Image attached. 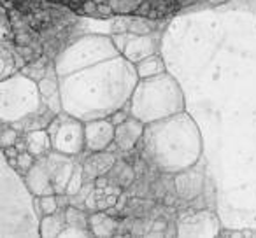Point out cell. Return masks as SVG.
Returning a JSON list of instances; mask_svg holds the SVG:
<instances>
[{
    "label": "cell",
    "mask_w": 256,
    "mask_h": 238,
    "mask_svg": "<svg viewBox=\"0 0 256 238\" xmlns=\"http://www.w3.org/2000/svg\"><path fill=\"white\" fill-rule=\"evenodd\" d=\"M179 237H220V219L210 210H184L178 217Z\"/></svg>",
    "instance_id": "cell-7"
},
{
    "label": "cell",
    "mask_w": 256,
    "mask_h": 238,
    "mask_svg": "<svg viewBox=\"0 0 256 238\" xmlns=\"http://www.w3.org/2000/svg\"><path fill=\"white\" fill-rule=\"evenodd\" d=\"M67 226V219H65V212L64 214H50V216H44L40 219V237L44 238H53V237H60V233L65 230Z\"/></svg>",
    "instance_id": "cell-17"
},
{
    "label": "cell",
    "mask_w": 256,
    "mask_h": 238,
    "mask_svg": "<svg viewBox=\"0 0 256 238\" xmlns=\"http://www.w3.org/2000/svg\"><path fill=\"white\" fill-rule=\"evenodd\" d=\"M146 125L139 121L137 117L128 116L123 123L116 126V137H114V146L120 151H132L142 140Z\"/></svg>",
    "instance_id": "cell-13"
},
{
    "label": "cell",
    "mask_w": 256,
    "mask_h": 238,
    "mask_svg": "<svg viewBox=\"0 0 256 238\" xmlns=\"http://www.w3.org/2000/svg\"><path fill=\"white\" fill-rule=\"evenodd\" d=\"M40 219L36 195L25 177L2 154L0 161V237H40Z\"/></svg>",
    "instance_id": "cell-3"
},
{
    "label": "cell",
    "mask_w": 256,
    "mask_h": 238,
    "mask_svg": "<svg viewBox=\"0 0 256 238\" xmlns=\"http://www.w3.org/2000/svg\"><path fill=\"white\" fill-rule=\"evenodd\" d=\"M112 40L116 47L132 63H139L140 60L156 53L158 40L154 33H137V32H114Z\"/></svg>",
    "instance_id": "cell-8"
},
{
    "label": "cell",
    "mask_w": 256,
    "mask_h": 238,
    "mask_svg": "<svg viewBox=\"0 0 256 238\" xmlns=\"http://www.w3.org/2000/svg\"><path fill=\"white\" fill-rule=\"evenodd\" d=\"M36 207L40 217L58 212V195H44L36 196Z\"/></svg>",
    "instance_id": "cell-22"
},
{
    "label": "cell",
    "mask_w": 256,
    "mask_h": 238,
    "mask_svg": "<svg viewBox=\"0 0 256 238\" xmlns=\"http://www.w3.org/2000/svg\"><path fill=\"white\" fill-rule=\"evenodd\" d=\"M25 146H26V151L32 153L34 156H37V158L44 156V154H48L50 151H53L50 133H48L46 128L25 132Z\"/></svg>",
    "instance_id": "cell-16"
},
{
    "label": "cell",
    "mask_w": 256,
    "mask_h": 238,
    "mask_svg": "<svg viewBox=\"0 0 256 238\" xmlns=\"http://www.w3.org/2000/svg\"><path fill=\"white\" fill-rule=\"evenodd\" d=\"M46 160H48V168H50V174H51V181H53L54 193L58 196L67 195L68 181H70L72 174L76 170L72 156L62 154L58 151H50L46 154Z\"/></svg>",
    "instance_id": "cell-11"
},
{
    "label": "cell",
    "mask_w": 256,
    "mask_h": 238,
    "mask_svg": "<svg viewBox=\"0 0 256 238\" xmlns=\"http://www.w3.org/2000/svg\"><path fill=\"white\" fill-rule=\"evenodd\" d=\"M139 146L151 167L170 175L196 165L204 154L202 133L186 110L146 125Z\"/></svg>",
    "instance_id": "cell-2"
},
{
    "label": "cell",
    "mask_w": 256,
    "mask_h": 238,
    "mask_svg": "<svg viewBox=\"0 0 256 238\" xmlns=\"http://www.w3.org/2000/svg\"><path fill=\"white\" fill-rule=\"evenodd\" d=\"M56 114L44 103L39 82L23 72L0 81V121L16 130L48 128Z\"/></svg>",
    "instance_id": "cell-4"
},
{
    "label": "cell",
    "mask_w": 256,
    "mask_h": 238,
    "mask_svg": "<svg viewBox=\"0 0 256 238\" xmlns=\"http://www.w3.org/2000/svg\"><path fill=\"white\" fill-rule=\"evenodd\" d=\"M25 182L30 188V191L36 196H44V195H56L53 188V181H51L50 168H48V160L46 154L44 156L36 158V163L30 167V170L25 175Z\"/></svg>",
    "instance_id": "cell-12"
},
{
    "label": "cell",
    "mask_w": 256,
    "mask_h": 238,
    "mask_svg": "<svg viewBox=\"0 0 256 238\" xmlns=\"http://www.w3.org/2000/svg\"><path fill=\"white\" fill-rule=\"evenodd\" d=\"M84 137H86V149H88L90 153L107 151L109 146L114 144L116 125L110 121V117H102V119L86 121L84 123Z\"/></svg>",
    "instance_id": "cell-9"
},
{
    "label": "cell",
    "mask_w": 256,
    "mask_h": 238,
    "mask_svg": "<svg viewBox=\"0 0 256 238\" xmlns=\"http://www.w3.org/2000/svg\"><path fill=\"white\" fill-rule=\"evenodd\" d=\"M90 230L93 237H110L116 230V221L104 212L93 214L90 216Z\"/></svg>",
    "instance_id": "cell-19"
},
{
    "label": "cell",
    "mask_w": 256,
    "mask_h": 238,
    "mask_svg": "<svg viewBox=\"0 0 256 238\" xmlns=\"http://www.w3.org/2000/svg\"><path fill=\"white\" fill-rule=\"evenodd\" d=\"M36 158L32 153H28V151H25V153H20L18 158H16V161L12 165L16 167V170L20 172L22 175H25L26 172L30 170V167H32L34 163H36Z\"/></svg>",
    "instance_id": "cell-25"
},
{
    "label": "cell",
    "mask_w": 256,
    "mask_h": 238,
    "mask_svg": "<svg viewBox=\"0 0 256 238\" xmlns=\"http://www.w3.org/2000/svg\"><path fill=\"white\" fill-rule=\"evenodd\" d=\"M65 219H67L68 226L81 228V230H90V217H84V212H81L76 207H68L65 209Z\"/></svg>",
    "instance_id": "cell-23"
},
{
    "label": "cell",
    "mask_w": 256,
    "mask_h": 238,
    "mask_svg": "<svg viewBox=\"0 0 256 238\" xmlns=\"http://www.w3.org/2000/svg\"><path fill=\"white\" fill-rule=\"evenodd\" d=\"M64 112L81 121L110 117L130 103L140 77L112 37L86 33L54 58Z\"/></svg>",
    "instance_id": "cell-1"
},
{
    "label": "cell",
    "mask_w": 256,
    "mask_h": 238,
    "mask_svg": "<svg viewBox=\"0 0 256 238\" xmlns=\"http://www.w3.org/2000/svg\"><path fill=\"white\" fill-rule=\"evenodd\" d=\"M136 68H137V74H139L140 79H148V77H153V75L167 72V68H165V61L162 60V56L158 53H154V54H151V56L140 60L139 63L136 65Z\"/></svg>",
    "instance_id": "cell-18"
},
{
    "label": "cell",
    "mask_w": 256,
    "mask_h": 238,
    "mask_svg": "<svg viewBox=\"0 0 256 238\" xmlns=\"http://www.w3.org/2000/svg\"><path fill=\"white\" fill-rule=\"evenodd\" d=\"M116 163V158L109 154L107 151H100V153H93L88 160L82 165V172H84L86 179H98L104 177L110 172V168Z\"/></svg>",
    "instance_id": "cell-15"
},
{
    "label": "cell",
    "mask_w": 256,
    "mask_h": 238,
    "mask_svg": "<svg viewBox=\"0 0 256 238\" xmlns=\"http://www.w3.org/2000/svg\"><path fill=\"white\" fill-rule=\"evenodd\" d=\"M46 130L50 133L53 151L67 154V156H78L86 149L84 121L70 114H56Z\"/></svg>",
    "instance_id": "cell-6"
},
{
    "label": "cell",
    "mask_w": 256,
    "mask_h": 238,
    "mask_svg": "<svg viewBox=\"0 0 256 238\" xmlns=\"http://www.w3.org/2000/svg\"><path fill=\"white\" fill-rule=\"evenodd\" d=\"M16 139H18V130L11 125H4V130L0 133V146H2V149L14 146Z\"/></svg>",
    "instance_id": "cell-26"
},
{
    "label": "cell",
    "mask_w": 256,
    "mask_h": 238,
    "mask_svg": "<svg viewBox=\"0 0 256 238\" xmlns=\"http://www.w3.org/2000/svg\"><path fill=\"white\" fill-rule=\"evenodd\" d=\"M174 186L178 195L182 200H195L202 195L204 186H206V170H204L202 160L193 167L179 172L174 175Z\"/></svg>",
    "instance_id": "cell-10"
},
{
    "label": "cell",
    "mask_w": 256,
    "mask_h": 238,
    "mask_svg": "<svg viewBox=\"0 0 256 238\" xmlns=\"http://www.w3.org/2000/svg\"><path fill=\"white\" fill-rule=\"evenodd\" d=\"M82 181H84V172H82L81 165H76V170L72 174L70 181L67 186V195L68 196H78L82 191Z\"/></svg>",
    "instance_id": "cell-24"
},
{
    "label": "cell",
    "mask_w": 256,
    "mask_h": 238,
    "mask_svg": "<svg viewBox=\"0 0 256 238\" xmlns=\"http://www.w3.org/2000/svg\"><path fill=\"white\" fill-rule=\"evenodd\" d=\"M130 116L144 125L184 112L186 98L178 79L168 72L140 79L130 98Z\"/></svg>",
    "instance_id": "cell-5"
},
{
    "label": "cell",
    "mask_w": 256,
    "mask_h": 238,
    "mask_svg": "<svg viewBox=\"0 0 256 238\" xmlns=\"http://www.w3.org/2000/svg\"><path fill=\"white\" fill-rule=\"evenodd\" d=\"M126 114H123V109H121V110H118V112H114L112 114V116H110V121H112L114 123V125H120V123H123L124 121V119H126Z\"/></svg>",
    "instance_id": "cell-27"
},
{
    "label": "cell",
    "mask_w": 256,
    "mask_h": 238,
    "mask_svg": "<svg viewBox=\"0 0 256 238\" xmlns=\"http://www.w3.org/2000/svg\"><path fill=\"white\" fill-rule=\"evenodd\" d=\"M146 0H106L107 7L120 16H128L140 7Z\"/></svg>",
    "instance_id": "cell-21"
},
{
    "label": "cell",
    "mask_w": 256,
    "mask_h": 238,
    "mask_svg": "<svg viewBox=\"0 0 256 238\" xmlns=\"http://www.w3.org/2000/svg\"><path fill=\"white\" fill-rule=\"evenodd\" d=\"M110 179H112L114 182H118V186L120 188H128V186L132 184L134 181V170L130 165L123 163V161H116L114 163V167L110 168L109 172Z\"/></svg>",
    "instance_id": "cell-20"
},
{
    "label": "cell",
    "mask_w": 256,
    "mask_h": 238,
    "mask_svg": "<svg viewBox=\"0 0 256 238\" xmlns=\"http://www.w3.org/2000/svg\"><path fill=\"white\" fill-rule=\"evenodd\" d=\"M39 88L42 93L44 103L53 110L54 114L64 112V105H62V93H60V82H58V75H56V68L54 63H51L48 67V72L44 77H40L39 81Z\"/></svg>",
    "instance_id": "cell-14"
}]
</instances>
